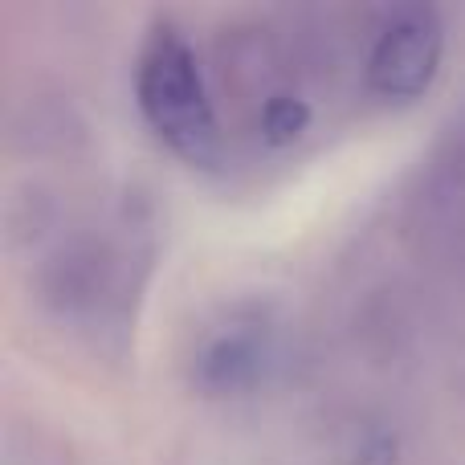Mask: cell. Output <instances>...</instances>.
<instances>
[{"mask_svg":"<svg viewBox=\"0 0 465 465\" xmlns=\"http://www.w3.org/2000/svg\"><path fill=\"white\" fill-rule=\"evenodd\" d=\"M152 257V221L123 196L106 217L82 221L49 245L37 265V294L62 327L94 343H119L135 322Z\"/></svg>","mask_w":465,"mask_h":465,"instance_id":"cell-1","label":"cell"},{"mask_svg":"<svg viewBox=\"0 0 465 465\" xmlns=\"http://www.w3.org/2000/svg\"><path fill=\"white\" fill-rule=\"evenodd\" d=\"M135 103L147 127L176 155L213 163L225 143V123L217 111L213 74L204 70L196 45L172 21L152 25L135 57Z\"/></svg>","mask_w":465,"mask_h":465,"instance_id":"cell-2","label":"cell"},{"mask_svg":"<svg viewBox=\"0 0 465 465\" xmlns=\"http://www.w3.org/2000/svg\"><path fill=\"white\" fill-rule=\"evenodd\" d=\"M445 54V21L429 5H396L368 13L360 49V86L384 106L417 103L433 86Z\"/></svg>","mask_w":465,"mask_h":465,"instance_id":"cell-3","label":"cell"},{"mask_svg":"<svg viewBox=\"0 0 465 465\" xmlns=\"http://www.w3.org/2000/svg\"><path fill=\"white\" fill-rule=\"evenodd\" d=\"M401 232L420 262H465V114L445 127L404 193Z\"/></svg>","mask_w":465,"mask_h":465,"instance_id":"cell-4","label":"cell"},{"mask_svg":"<svg viewBox=\"0 0 465 465\" xmlns=\"http://www.w3.org/2000/svg\"><path fill=\"white\" fill-rule=\"evenodd\" d=\"M278 363V327L265 311H232L201 339L193 355V380L209 396L253 392Z\"/></svg>","mask_w":465,"mask_h":465,"instance_id":"cell-5","label":"cell"}]
</instances>
